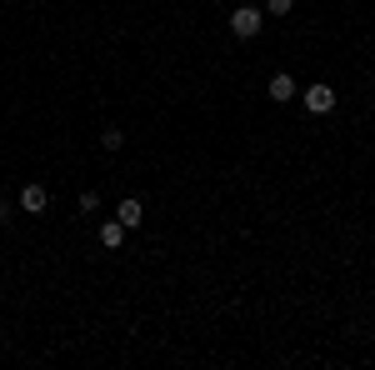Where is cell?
<instances>
[{"mask_svg":"<svg viewBox=\"0 0 375 370\" xmlns=\"http://www.w3.org/2000/svg\"><path fill=\"white\" fill-rule=\"evenodd\" d=\"M260 25H265V16H260L255 6H235V16H230V35L255 40V35H260Z\"/></svg>","mask_w":375,"mask_h":370,"instance_id":"6da1fadb","label":"cell"},{"mask_svg":"<svg viewBox=\"0 0 375 370\" xmlns=\"http://www.w3.org/2000/svg\"><path fill=\"white\" fill-rule=\"evenodd\" d=\"M300 100H305V111H310V116H331V111H336V90H331V85H320V80H315L310 90H300Z\"/></svg>","mask_w":375,"mask_h":370,"instance_id":"7a4b0ae2","label":"cell"},{"mask_svg":"<svg viewBox=\"0 0 375 370\" xmlns=\"http://www.w3.org/2000/svg\"><path fill=\"white\" fill-rule=\"evenodd\" d=\"M45 205H50V190H45L40 180H30V185L20 190V210H25V216H40Z\"/></svg>","mask_w":375,"mask_h":370,"instance_id":"3957f363","label":"cell"},{"mask_svg":"<svg viewBox=\"0 0 375 370\" xmlns=\"http://www.w3.org/2000/svg\"><path fill=\"white\" fill-rule=\"evenodd\" d=\"M265 95H271L276 105H285V100H295L300 90H295V80H290L285 70H276V75H271V85H265Z\"/></svg>","mask_w":375,"mask_h":370,"instance_id":"277c9868","label":"cell"},{"mask_svg":"<svg viewBox=\"0 0 375 370\" xmlns=\"http://www.w3.org/2000/svg\"><path fill=\"white\" fill-rule=\"evenodd\" d=\"M116 216H121V226H125V230H135V226L145 221V205L130 195V200H121V210H116Z\"/></svg>","mask_w":375,"mask_h":370,"instance_id":"5b68a950","label":"cell"},{"mask_svg":"<svg viewBox=\"0 0 375 370\" xmlns=\"http://www.w3.org/2000/svg\"><path fill=\"white\" fill-rule=\"evenodd\" d=\"M121 240H125V226H121V221H105V226H100V245H105V250H116Z\"/></svg>","mask_w":375,"mask_h":370,"instance_id":"8992f818","label":"cell"},{"mask_svg":"<svg viewBox=\"0 0 375 370\" xmlns=\"http://www.w3.org/2000/svg\"><path fill=\"white\" fill-rule=\"evenodd\" d=\"M100 145H105V150H121V145H125V135H121V130L111 125V130H105V135H100Z\"/></svg>","mask_w":375,"mask_h":370,"instance_id":"52a82bcc","label":"cell"},{"mask_svg":"<svg viewBox=\"0 0 375 370\" xmlns=\"http://www.w3.org/2000/svg\"><path fill=\"white\" fill-rule=\"evenodd\" d=\"M265 11H271V16H290L295 0H265Z\"/></svg>","mask_w":375,"mask_h":370,"instance_id":"ba28073f","label":"cell"},{"mask_svg":"<svg viewBox=\"0 0 375 370\" xmlns=\"http://www.w3.org/2000/svg\"><path fill=\"white\" fill-rule=\"evenodd\" d=\"M0 226H11V200H0Z\"/></svg>","mask_w":375,"mask_h":370,"instance_id":"9c48e42d","label":"cell"},{"mask_svg":"<svg viewBox=\"0 0 375 370\" xmlns=\"http://www.w3.org/2000/svg\"><path fill=\"white\" fill-rule=\"evenodd\" d=\"M235 6H250V0H235Z\"/></svg>","mask_w":375,"mask_h":370,"instance_id":"30bf717a","label":"cell"}]
</instances>
